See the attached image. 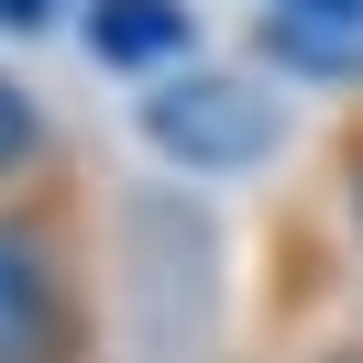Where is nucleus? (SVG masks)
Returning a JSON list of instances; mask_svg holds the SVG:
<instances>
[{
  "label": "nucleus",
  "mask_w": 363,
  "mask_h": 363,
  "mask_svg": "<svg viewBox=\"0 0 363 363\" xmlns=\"http://www.w3.org/2000/svg\"><path fill=\"white\" fill-rule=\"evenodd\" d=\"M0 363H99L89 199L67 187V165L0 187Z\"/></svg>",
  "instance_id": "f257e3e1"
},
{
  "label": "nucleus",
  "mask_w": 363,
  "mask_h": 363,
  "mask_svg": "<svg viewBox=\"0 0 363 363\" xmlns=\"http://www.w3.org/2000/svg\"><path fill=\"white\" fill-rule=\"evenodd\" d=\"M133 133L155 165H177V177L199 187H231V177H264L275 155H286V89H275L264 67H165L143 77L133 99Z\"/></svg>",
  "instance_id": "f03ea898"
},
{
  "label": "nucleus",
  "mask_w": 363,
  "mask_h": 363,
  "mask_svg": "<svg viewBox=\"0 0 363 363\" xmlns=\"http://www.w3.org/2000/svg\"><path fill=\"white\" fill-rule=\"evenodd\" d=\"M253 67L275 89L363 99V0H253Z\"/></svg>",
  "instance_id": "7ed1b4c3"
},
{
  "label": "nucleus",
  "mask_w": 363,
  "mask_h": 363,
  "mask_svg": "<svg viewBox=\"0 0 363 363\" xmlns=\"http://www.w3.org/2000/svg\"><path fill=\"white\" fill-rule=\"evenodd\" d=\"M77 45L111 77H165L199 55V11L187 0H77Z\"/></svg>",
  "instance_id": "20e7f679"
},
{
  "label": "nucleus",
  "mask_w": 363,
  "mask_h": 363,
  "mask_svg": "<svg viewBox=\"0 0 363 363\" xmlns=\"http://www.w3.org/2000/svg\"><path fill=\"white\" fill-rule=\"evenodd\" d=\"M67 165V143H55V111L23 89V77L0 67V187H33V177H55Z\"/></svg>",
  "instance_id": "39448f33"
},
{
  "label": "nucleus",
  "mask_w": 363,
  "mask_h": 363,
  "mask_svg": "<svg viewBox=\"0 0 363 363\" xmlns=\"http://www.w3.org/2000/svg\"><path fill=\"white\" fill-rule=\"evenodd\" d=\"M319 209H330V231H341V253L363 264V99L330 121V143H319Z\"/></svg>",
  "instance_id": "423d86ee"
},
{
  "label": "nucleus",
  "mask_w": 363,
  "mask_h": 363,
  "mask_svg": "<svg viewBox=\"0 0 363 363\" xmlns=\"http://www.w3.org/2000/svg\"><path fill=\"white\" fill-rule=\"evenodd\" d=\"M55 11H67V0H0V33L33 45V33H55Z\"/></svg>",
  "instance_id": "0eeeda50"
},
{
  "label": "nucleus",
  "mask_w": 363,
  "mask_h": 363,
  "mask_svg": "<svg viewBox=\"0 0 363 363\" xmlns=\"http://www.w3.org/2000/svg\"><path fill=\"white\" fill-rule=\"evenodd\" d=\"M297 363H363V330H352V319H341V330H319V341H308V352H297Z\"/></svg>",
  "instance_id": "6e6552de"
},
{
  "label": "nucleus",
  "mask_w": 363,
  "mask_h": 363,
  "mask_svg": "<svg viewBox=\"0 0 363 363\" xmlns=\"http://www.w3.org/2000/svg\"><path fill=\"white\" fill-rule=\"evenodd\" d=\"M352 330H363V297H352Z\"/></svg>",
  "instance_id": "1a4fd4ad"
}]
</instances>
